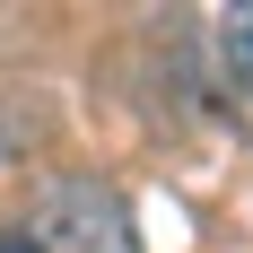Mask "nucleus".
Returning <instances> with one entry per match:
<instances>
[{"label":"nucleus","mask_w":253,"mask_h":253,"mask_svg":"<svg viewBox=\"0 0 253 253\" xmlns=\"http://www.w3.org/2000/svg\"><path fill=\"white\" fill-rule=\"evenodd\" d=\"M0 253H44V245H35L26 227H0Z\"/></svg>","instance_id":"3"},{"label":"nucleus","mask_w":253,"mask_h":253,"mask_svg":"<svg viewBox=\"0 0 253 253\" xmlns=\"http://www.w3.org/2000/svg\"><path fill=\"white\" fill-rule=\"evenodd\" d=\"M44 253H140V218H131L123 183L105 175H61L44 192V227H26Z\"/></svg>","instance_id":"1"},{"label":"nucleus","mask_w":253,"mask_h":253,"mask_svg":"<svg viewBox=\"0 0 253 253\" xmlns=\"http://www.w3.org/2000/svg\"><path fill=\"white\" fill-rule=\"evenodd\" d=\"M210 44H218L210 61H218V79H227V96H245V105H253V0L210 18Z\"/></svg>","instance_id":"2"}]
</instances>
